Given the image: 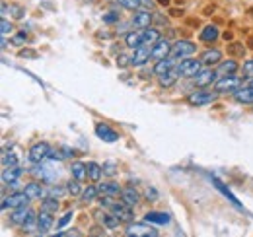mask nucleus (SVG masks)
<instances>
[{"mask_svg": "<svg viewBox=\"0 0 253 237\" xmlns=\"http://www.w3.org/2000/svg\"><path fill=\"white\" fill-rule=\"evenodd\" d=\"M30 197L26 195V191H16V193H10L8 197L2 195V210H16V208L28 206L30 204Z\"/></svg>", "mask_w": 253, "mask_h": 237, "instance_id": "obj_1", "label": "nucleus"}, {"mask_svg": "<svg viewBox=\"0 0 253 237\" xmlns=\"http://www.w3.org/2000/svg\"><path fill=\"white\" fill-rule=\"evenodd\" d=\"M218 91H205V89H199L195 93L187 95V103L193 107H205V105H212L216 99H218Z\"/></svg>", "mask_w": 253, "mask_h": 237, "instance_id": "obj_2", "label": "nucleus"}, {"mask_svg": "<svg viewBox=\"0 0 253 237\" xmlns=\"http://www.w3.org/2000/svg\"><path fill=\"white\" fill-rule=\"evenodd\" d=\"M203 62L201 59H183L177 64V72L181 78H195L201 70H203Z\"/></svg>", "mask_w": 253, "mask_h": 237, "instance_id": "obj_3", "label": "nucleus"}, {"mask_svg": "<svg viewBox=\"0 0 253 237\" xmlns=\"http://www.w3.org/2000/svg\"><path fill=\"white\" fill-rule=\"evenodd\" d=\"M197 53V45L195 43H191L187 39H179V41H175L173 45H171V57L173 59H187L191 55H195Z\"/></svg>", "mask_w": 253, "mask_h": 237, "instance_id": "obj_4", "label": "nucleus"}, {"mask_svg": "<svg viewBox=\"0 0 253 237\" xmlns=\"http://www.w3.org/2000/svg\"><path fill=\"white\" fill-rule=\"evenodd\" d=\"M125 236L128 237H156L158 236V230L150 224V222H144V224H130L125 230Z\"/></svg>", "mask_w": 253, "mask_h": 237, "instance_id": "obj_5", "label": "nucleus"}, {"mask_svg": "<svg viewBox=\"0 0 253 237\" xmlns=\"http://www.w3.org/2000/svg\"><path fill=\"white\" fill-rule=\"evenodd\" d=\"M51 144L49 142H37V144H33L32 148H30V154H28V159L32 161V163H43L45 159H49V156H51Z\"/></svg>", "mask_w": 253, "mask_h": 237, "instance_id": "obj_6", "label": "nucleus"}, {"mask_svg": "<svg viewBox=\"0 0 253 237\" xmlns=\"http://www.w3.org/2000/svg\"><path fill=\"white\" fill-rule=\"evenodd\" d=\"M242 88V80L236 76H220V80H216L214 84V91L218 93H236Z\"/></svg>", "mask_w": 253, "mask_h": 237, "instance_id": "obj_7", "label": "nucleus"}, {"mask_svg": "<svg viewBox=\"0 0 253 237\" xmlns=\"http://www.w3.org/2000/svg\"><path fill=\"white\" fill-rule=\"evenodd\" d=\"M218 76H220V74H218L212 66H207V68H203V70L193 78V82H195L197 88H207V86L216 84V78H218Z\"/></svg>", "mask_w": 253, "mask_h": 237, "instance_id": "obj_8", "label": "nucleus"}, {"mask_svg": "<svg viewBox=\"0 0 253 237\" xmlns=\"http://www.w3.org/2000/svg\"><path fill=\"white\" fill-rule=\"evenodd\" d=\"M109 210H111V212H113V214H115V216H117V218H119L123 224H130V222L134 220L132 206H128V204H126V202H123L121 198H119V200H115V202H113V206L109 208Z\"/></svg>", "mask_w": 253, "mask_h": 237, "instance_id": "obj_9", "label": "nucleus"}, {"mask_svg": "<svg viewBox=\"0 0 253 237\" xmlns=\"http://www.w3.org/2000/svg\"><path fill=\"white\" fill-rule=\"evenodd\" d=\"M148 59H152V47L150 45H140L130 55V66H144L148 62Z\"/></svg>", "mask_w": 253, "mask_h": 237, "instance_id": "obj_10", "label": "nucleus"}, {"mask_svg": "<svg viewBox=\"0 0 253 237\" xmlns=\"http://www.w3.org/2000/svg\"><path fill=\"white\" fill-rule=\"evenodd\" d=\"M53 222H55L53 212H49V210H43V208H41V212L37 214V234L47 236V234H49V230L53 228Z\"/></svg>", "mask_w": 253, "mask_h": 237, "instance_id": "obj_11", "label": "nucleus"}, {"mask_svg": "<svg viewBox=\"0 0 253 237\" xmlns=\"http://www.w3.org/2000/svg\"><path fill=\"white\" fill-rule=\"evenodd\" d=\"M20 177H22V167H18V165L4 167V171H2V185L4 187H18Z\"/></svg>", "mask_w": 253, "mask_h": 237, "instance_id": "obj_12", "label": "nucleus"}, {"mask_svg": "<svg viewBox=\"0 0 253 237\" xmlns=\"http://www.w3.org/2000/svg\"><path fill=\"white\" fill-rule=\"evenodd\" d=\"M152 18L154 16H152L150 10H136L134 16H132V26L138 28V30H146V28H150Z\"/></svg>", "mask_w": 253, "mask_h": 237, "instance_id": "obj_13", "label": "nucleus"}, {"mask_svg": "<svg viewBox=\"0 0 253 237\" xmlns=\"http://www.w3.org/2000/svg\"><path fill=\"white\" fill-rule=\"evenodd\" d=\"M95 134H97V138H101L103 142H117V140H119V132L113 130L109 124H103V122L95 124Z\"/></svg>", "mask_w": 253, "mask_h": 237, "instance_id": "obj_14", "label": "nucleus"}, {"mask_svg": "<svg viewBox=\"0 0 253 237\" xmlns=\"http://www.w3.org/2000/svg\"><path fill=\"white\" fill-rule=\"evenodd\" d=\"M220 37V31H218V28L216 26H205L203 30H201V33H199V41L201 43H205V45H212V43H216V39Z\"/></svg>", "mask_w": 253, "mask_h": 237, "instance_id": "obj_15", "label": "nucleus"}, {"mask_svg": "<svg viewBox=\"0 0 253 237\" xmlns=\"http://www.w3.org/2000/svg\"><path fill=\"white\" fill-rule=\"evenodd\" d=\"M169 53H171V43L168 39H160L158 43L152 47V59L154 60L166 59V57H169Z\"/></svg>", "mask_w": 253, "mask_h": 237, "instance_id": "obj_16", "label": "nucleus"}, {"mask_svg": "<svg viewBox=\"0 0 253 237\" xmlns=\"http://www.w3.org/2000/svg\"><path fill=\"white\" fill-rule=\"evenodd\" d=\"M201 62L205 66H218L222 62V51H218V49H207L201 55Z\"/></svg>", "mask_w": 253, "mask_h": 237, "instance_id": "obj_17", "label": "nucleus"}, {"mask_svg": "<svg viewBox=\"0 0 253 237\" xmlns=\"http://www.w3.org/2000/svg\"><path fill=\"white\" fill-rule=\"evenodd\" d=\"M175 60L171 55L169 57H166V59H160L156 60V64H154V68H152V72L154 74H166V72H169V70H175Z\"/></svg>", "mask_w": 253, "mask_h": 237, "instance_id": "obj_18", "label": "nucleus"}, {"mask_svg": "<svg viewBox=\"0 0 253 237\" xmlns=\"http://www.w3.org/2000/svg\"><path fill=\"white\" fill-rule=\"evenodd\" d=\"M177 78H179V72H177V68L175 70H169V72H166V74H160L158 76V84L162 89H169L175 86V82H177Z\"/></svg>", "mask_w": 253, "mask_h": 237, "instance_id": "obj_19", "label": "nucleus"}, {"mask_svg": "<svg viewBox=\"0 0 253 237\" xmlns=\"http://www.w3.org/2000/svg\"><path fill=\"white\" fill-rule=\"evenodd\" d=\"M234 99L238 101V103H242V105H253V86H244V88H240L236 93H234Z\"/></svg>", "mask_w": 253, "mask_h": 237, "instance_id": "obj_20", "label": "nucleus"}, {"mask_svg": "<svg viewBox=\"0 0 253 237\" xmlns=\"http://www.w3.org/2000/svg\"><path fill=\"white\" fill-rule=\"evenodd\" d=\"M33 210L28 206H22V208H16L12 214H10V222L14 224V226H24V222L30 218V214H32Z\"/></svg>", "mask_w": 253, "mask_h": 237, "instance_id": "obj_21", "label": "nucleus"}, {"mask_svg": "<svg viewBox=\"0 0 253 237\" xmlns=\"http://www.w3.org/2000/svg\"><path fill=\"white\" fill-rule=\"evenodd\" d=\"M238 68H240V64H238L236 60L228 59V60H222L220 64H218L216 72H218L220 76H234V74L238 72Z\"/></svg>", "mask_w": 253, "mask_h": 237, "instance_id": "obj_22", "label": "nucleus"}, {"mask_svg": "<svg viewBox=\"0 0 253 237\" xmlns=\"http://www.w3.org/2000/svg\"><path fill=\"white\" fill-rule=\"evenodd\" d=\"M121 200L126 202L128 206H136L140 202V195H138V191H134V187H125L121 191Z\"/></svg>", "mask_w": 253, "mask_h": 237, "instance_id": "obj_23", "label": "nucleus"}, {"mask_svg": "<svg viewBox=\"0 0 253 237\" xmlns=\"http://www.w3.org/2000/svg\"><path fill=\"white\" fill-rule=\"evenodd\" d=\"M24 191H26V195L32 198V200H41V198H45V191H43V187H41V183H28L26 187H24Z\"/></svg>", "mask_w": 253, "mask_h": 237, "instance_id": "obj_24", "label": "nucleus"}, {"mask_svg": "<svg viewBox=\"0 0 253 237\" xmlns=\"http://www.w3.org/2000/svg\"><path fill=\"white\" fill-rule=\"evenodd\" d=\"M169 220H171V216H169L168 212H148V214L144 216V222L158 224V226H166V224H169Z\"/></svg>", "mask_w": 253, "mask_h": 237, "instance_id": "obj_25", "label": "nucleus"}, {"mask_svg": "<svg viewBox=\"0 0 253 237\" xmlns=\"http://www.w3.org/2000/svg\"><path fill=\"white\" fill-rule=\"evenodd\" d=\"M97 189H99V195H107V197H121V191H123V189H121L117 183H113V181H109V183H99Z\"/></svg>", "mask_w": 253, "mask_h": 237, "instance_id": "obj_26", "label": "nucleus"}, {"mask_svg": "<svg viewBox=\"0 0 253 237\" xmlns=\"http://www.w3.org/2000/svg\"><path fill=\"white\" fill-rule=\"evenodd\" d=\"M140 33H142V45H150V47H154L160 39H162L160 31L154 30V28H146V30H142Z\"/></svg>", "mask_w": 253, "mask_h": 237, "instance_id": "obj_27", "label": "nucleus"}, {"mask_svg": "<svg viewBox=\"0 0 253 237\" xmlns=\"http://www.w3.org/2000/svg\"><path fill=\"white\" fill-rule=\"evenodd\" d=\"M101 224H103V228H107V230H115V228H119V224H121V220L109 210V212H103L101 216Z\"/></svg>", "mask_w": 253, "mask_h": 237, "instance_id": "obj_28", "label": "nucleus"}, {"mask_svg": "<svg viewBox=\"0 0 253 237\" xmlns=\"http://www.w3.org/2000/svg\"><path fill=\"white\" fill-rule=\"evenodd\" d=\"M70 173H72V177L78 179V181H86V179H88V169H86V163L74 161V163L70 165Z\"/></svg>", "mask_w": 253, "mask_h": 237, "instance_id": "obj_29", "label": "nucleus"}, {"mask_svg": "<svg viewBox=\"0 0 253 237\" xmlns=\"http://www.w3.org/2000/svg\"><path fill=\"white\" fill-rule=\"evenodd\" d=\"M86 169H88V179L94 181V183H97L101 179V175H103V167L99 163H95V161H88Z\"/></svg>", "mask_w": 253, "mask_h": 237, "instance_id": "obj_30", "label": "nucleus"}, {"mask_svg": "<svg viewBox=\"0 0 253 237\" xmlns=\"http://www.w3.org/2000/svg\"><path fill=\"white\" fill-rule=\"evenodd\" d=\"M125 45L128 49H138L142 45V33H136V31H130L125 35Z\"/></svg>", "mask_w": 253, "mask_h": 237, "instance_id": "obj_31", "label": "nucleus"}, {"mask_svg": "<svg viewBox=\"0 0 253 237\" xmlns=\"http://www.w3.org/2000/svg\"><path fill=\"white\" fill-rule=\"evenodd\" d=\"M95 198H99V189H97L95 185L86 187V189L82 191V195H80V200H82V202H92Z\"/></svg>", "mask_w": 253, "mask_h": 237, "instance_id": "obj_32", "label": "nucleus"}, {"mask_svg": "<svg viewBox=\"0 0 253 237\" xmlns=\"http://www.w3.org/2000/svg\"><path fill=\"white\" fill-rule=\"evenodd\" d=\"M228 55H230L232 59H240V57H244V55H246V47H244V43H230V45H228Z\"/></svg>", "mask_w": 253, "mask_h": 237, "instance_id": "obj_33", "label": "nucleus"}, {"mask_svg": "<svg viewBox=\"0 0 253 237\" xmlns=\"http://www.w3.org/2000/svg\"><path fill=\"white\" fill-rule=\"evenodd\" d=\"M66 193H70L72 197H80V195H82L80 181H78V179H70V181L66 183Z\"/></svg>", "mask_w": 253, "mask_h": 237, "instance_id": "obj_34", "label": "nucleus"}, {"mask_svg": "<svg viewBox=\"0 0 253 237\" xmlns=\"http://www.w3.org/2000/svg\"><path fill=\"white\" fill-rule=\"evenodd\" d=\"M41 208L43 210H49V212H57L59 210V200L55 197H45L41 200Z\"/></svg>", "mask_w": 253, "mask_h": 237, "instance_id": "obj_35", "label": "nucleus"}, {"mask_svg": "<svg viewBox=\"0 0 253 237\" xmlns=\"http://www.w3.org/2000/svg\"><path fill=\"white\" fill-rule=\"evenodd\" d=\"M121 8H125V10H140V6H142V0H115Z\"/></svg>", "mask_w": 253, "mask_h": 237, "instance_id": "obj_36", "label": "nucleus"}, {"mask_svg": "<svg viewBox=\"0 0 253 237\" xmlns=\"http://www.w3.org/2000/svg\"><path fill=\"white\" fill-rule=\"evenodd\" d=\"M22 228H24V232H26V234H32V232L37 230V214H35V212L30 214V218L24 222V226H22Z\"/></svg>", "mask_w": 253, "mask_h": 237, "instance_id": "obj_37", "label": "nucleus"}, {"mask_svg": "<svg viewBox=\"0 0 253 237\" xmlns=\"http://www.w3.org/2000/svg\"><path fill=\"white\" fill-rule=\"evenodd\" d=\"M103 175H107V177H113L115 173H117V161H113V159H107V161H103Z\"/></svg>", "mask_w": 253, "mask_h": 237, "instance_id": "obj_38", "label": "nucleus"}, {"mask_svg": "<svg viewBox=\"0 0 253 237\" xmlns=\"http://www.w3.org/2000/svg\"><path fill=\"white\" fill-rule=\"evenodd\" d=\"M28 43V35H26V31H20V33H16L14 37H12V45H16V47H24Z\"/></svg>", "mask_w": 253, "mask_h": 237, "instance_id": "obj_39", "label": "nucleus"}, {"mask_svg": "<svg viewBox=\"0 0 253 237\" xmlns=\"http://www.w3.org/2000/svg\"><path fill=\"white\" fill-rule=\"evenodd\" d=\"M12 165H16V156L14 154L8 156V152H2V167H12Z\"/></svg>", "mask_w": 253, "mask_h": 237, "instance_id": "obj_40", "label": "nucleus"}, {"mask_svg": "<svg viewBox=\"0 0 253 237\" xmlns=\"http://www.w3.org/2000/svg\"><path fill=\"white\" fill-rule=\"evenodd\" d=\"M242 70H244V76L252 80L253 78V59L246 60V62H244V66H242Z\"/></svg>", "mask_w": 253, "mask_h": 237, "instance_id": "obj_41", "label": "nucleus"}, {"mask_svg": "<svg viewBox=\"0 0 253 237\" xmlns=\"http://www.w3.org/2000/svg\"><path fill=\"white\" fill-rule=\"evenodd\" d=\"M10 10H12V16H14L16 20H22V18L26 16V10H24L22 6H18V4H14V6H10Z\"/></svg>", "mask_w": 253, "mask_h": 237, "instance_id": "obj_42", "label": "nucleus"}, {"mask_svg": "<svg viewBox=\"0 0 253 237\" xmlns=\"http://www.w3.org/2000/svg\"><path fill=\"white\" fill-rule=\"evenodd\" d=\"M144 197H146L148 202H156V200H158V191H156L154 187H148L146 193H144Z\"/></svg>", "mask_w": 253, "mask_h": 237, "instance_id": "obj_43", "label": "nucleus"}, {"mask_svg": "<svg viewBox=\"0 0 253 237\" xmlns=\"http://www.w3.org/2000/svg\"><path fill=\"white\" fill-rule=\"evenodd\" d=\"M103 22H105V24H115V22H119V12H109V14H105V16H103Z\"/></svg>", "mask_w": 253, "mask_h": 237, "instance_id": "obj_44", "label": "nucleus"}, {"mask_svg": "<svg viewBox=\"0 0 253 237\" xmlns=\"http://www.w3.org/2000/svg\"><path fill=\"white\" fill-rule=\"evenodd\" d=\"M70 220H72V212H66L63 218L59 220V224H57V230H63V228L66 226V224H68V222H70Z\"/></svg>", "mask_w": 253, "mask_h": 237, "instance_id": "obj_45", "label": "nucleus"}, {"mask_svg": "<svg viewBox=\"0 0 253 237\" xmlns=\"http://www.w3.org/2000/svg\"><path fill=\"white\" fill-rule=\"evenodd\" d=\"M63 195H64V189L55 187V185H53V187L49 189V193H47V197H55V198H57V197H63Z\"/></svg>", "mask_w": 253, "mask_h": 237, "instance_id": "obj_46", "label": "nucleus"}, {"mask_svg": "<svg viewBox=\"0 0 253 237\" xmlns=\"http://www.w3.org/2000/svg\"><path fill=\"white\" fill-rule=\"evenodd\" d=\"M0 31H2V35H8L10 31H12V24L6 20V18H2V24H0Z\"/></svg>", "mask_w": 253, "mask_h": 237, "instance_id": "obj_47", "label": "nucleus"}, {"mask_svg": "<svg viewBox=\"0 0 253 237\" xmlns=\"http://www.w3.org/2000/svg\"><path fill=\"white\" fill-rule=\"evenodd\" d=\"M128 64H130V57H126V55H119V57H117V66L125 68Z\"/></svg>", "mask_w": 253, "mask_h": 237, "instance_id": "obj_48", "label": "nucleus"}, {"mask_svg": "<svg viewBox=\"0 0 253 237\" xmlns=\"http://www.w3.org/2000/svg\"><path fill=\"white\" fill-rule=\"evenodd\" d=\"M64 158H66V156L61 154L59 150H53V152H51V156H49V159H53V161H63Z\"/></svg>", "mask_w": 253, "mask_h": 237, "instance_id": "obj_49", "label": "nucleus"}, {"mask_svg": "<svg viewBox=\"0 0 253 237\" xmlns=\"http://www.w3.org/2000/svg\"><path fill=\"white\" fill-rule=\"evenodd\" d=\"M63 154L66 158H72V156H76V150L70 148V146H63Z\"/></svg>", "mask_w": 253, "mask_h": 237, "instance_id": "obj_50", "label": "nucleus"}, {"mask_svg": "<svg viewBox=\"0 0 253 237\" xmlns=\"http://www.w3.org/2000/svg\"><path fill=\"white\" fill-rule=\"evenodd\" d=\"M20 57H22V59H26V57L35 59V57H37V53H35V51H22V53H20Z\"/></svg>", "mask_w": 253, "mask_h": 237, "instance_id": "obj_51", "label": "nucleus"}, {"mask_svg": "<svg viewBox=\"0 0 253 237\" xmlns=\"http://www.w3.org/2000/svg\"><path fill=\"white\" fill-rule=\"evenodd\" d=\"M169 14H171V16H175V18H177V16H181V14H183V12H181V10H177V8H171V10H169Z\"/></svg>", "mask_w": 253, "mask_h": 237, "instance_id": "obj_52", "label": "nucleus"}, {"mask_svg": "<svg viewBox=\"0 0 253 237\" xmlns=\"http://www.w3.org/2000/svg\"><path fill=\"white\" fill-rule=\"evenodd\" d=\"M226 41H232L234 39V35H232V31H224V35H222Z\"/></svg>", "mask_w": 253, "mask_h": 237, "instance_id": "obj_53", "label": "nucleus"}, {"mask_svg": "<svg viewBox=\"0 0 253 237\" xmlns=\"http://www.w3.org/2000/svg\"><path fill=\"white\" fill-rule=\"evenodd\" d=\"M6 14H8V4L2 2V16H6Z\"/></svg>", "mask_w": 253, "mask_h": 237, "instance_id": "obj_54", "label": "nucleus"}, {"mask_svg": "<svg viewBox=\"0 0 253 237\" xmlns=\"http://www.w3.org/2000/svg\"><path fill=\"white\" fill-rule=\"evenodd\" d=\"M160 6H169V0H156Z\"/></svg>", "mask_w": 253, "mask_h": 237, "instance_id": "obj_55", "label": "nucleus"}, {"mask_svg": "<svg viewBox=\"0 0 253 237\" xmlns=\"http://www.w3.org/2000/svg\"><path fill=\"white\" fill-rule=\"evenodd\" d=\"M252 86H253V78H252Z\"/></svg>", "mask_w": 253, "mask_h": 237, "instance_id": "obj_56", "label": "nucleus"}]
</instances>
